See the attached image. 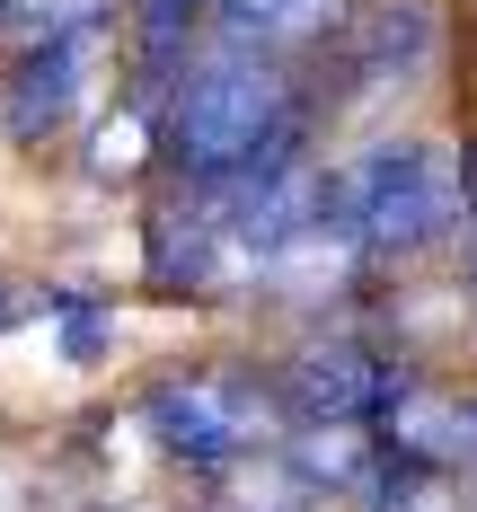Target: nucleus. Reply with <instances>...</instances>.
Here are the masks:
<instances>
[{
	"label": "nucleus",
	"instance_id": "obj_1",
	"mask_svg": "<svg viewBox=\"0 0 477 512\" xmlns=\"http://www.w3.org/2000/svg\"><path fill=\"white\" fill-rule=\"evenodd\" d=\"M292 142H301V89H292L283 53L221 45L177 80L168 159L186 186L221 195V186H248L265 168H292Z\"/></svg>",
	"mask_w": 477,
	"mask_h": 512
},
{
	"label": "nucleus",
	"instance_id": "obj_2",
	"mask_svg": "<svg viewBox=\"0 0 477 512\" xmlns=\"http://www.w3.org/2000/svg\"><path fill=\"white\" fill-rule=\"evenodd\" d=\"M460 195L469 186L451 177V159L433 142H380L336 177V221L363 256H416L451 230Z\"/></svg>",
	"mask_w": 477,
	"mask_h": 512
},
{
	"label": "nucleus",
	"instance_id": "obj_3",
	"mask_svg": "<svg viewBox=\"0 0 477 512\" xmlns=\"http://www.w3.org/2000/svg\"><path fill=\"white\" fill-rule=\"evenodd\" d=\"M151 433L177 468L221 477V468L248 460V442L265 433V398L230 389V380H159L151 389Z\"/></svg>",
	"mask_w": 477,
	"mask_h": 512
},
{
	"label": "nucleus",
	"instance_id": "obj_4",
	"mask_svg": "<svg viewBox=\"0 0 477 512\" xmlns=\"http://www.w3.org/2000/svg\"><path fill=\"white\" fill-rule=\"evenodd\" d=\"M89 53H98V36L18 45L9 80H0V124H9V142H53V133L80 115V98H89Z\"/></svg>",
	"mask_w": 477,
	"mask_h": 512
},
{
	"label": "nucleus",
	"instance_id": "obj_5",
	"mask_svg": "<svg viewBox=\"0 0 477 512\" xmlns=\"http://www.w3.org/2000/svg\"><path fill=\"white\" fill-rule=\"evenodd\" d=\"M292 407L310 415V424H363L371 407H389V371L354 345V336H318L292 354Z\"/></svg>",
	"mask_w": 477,
	"mask_h": 512
},
{
	"label": "nucleus",
	"instance_id": "obj_6",
	"mask_svg": "<svg viewBox=\"0 0 477 512\" xmlns=\"http://www.w3.org/2000/svg\"><path fill=\"white\" fill-rule=\"evenodd\" d=\"M345 45H354V62H363V89L416 80V62H424V9H380L363 36L345 27Z\"/></svg>",
	"mask_w": 477,
	"mask_h": 512
},
{
	"label": "nucleus",
	"instance_id": "obj_7",
	"mask_svg": "<svg viewBox=\"0 0 477 512\" xmlns=\"http://www.w3.org/2000/svg\"><path fill=\"white\" fill-rule=\"evenodd\" d=\"M204 9L212 0H133V62H142V80H168V71L186 62Z\"/></svg>",
	"mask_w": 477,
	"mask_h": 512
},
{
	"label": "nucleus",
	"instance_id": "obj_8",
	"mask_svg": "<svg viewBox=\"0 0 477 512\" xmlns=\"http://www.w3.org/2000/svg\"><path fill=\"white\" fill-rule=\"evenodd\" d=\"M371 512H469L460 504V477L442 460H424V451H398L389 477H380V504Z\"/></svg>",
	"mask_w": 477,
	"mask_h": 512
},
{
	"label": "nucleus",
	"instance_id": "obj_9",
	"mask_svg": "<svg viewBox=\"0 0 477 512\" xmlns=\"http://www.w3.org/2000/svg\"><path fill=\"white\" fill-rule=\"evenodd\" d=\"M98 18H106V0H9L0 36L18 53V45H53V36H98Z\"/></svg>",
	"mask_w": 477,
	"mask_h": 512
},
{
	"label": "nucleus",
	"instance_id": "obj_10",
	"mask_svg": "<svg viewBox=\"0 0 477 512\" xmlns=\"http://www.w3.org/2000/svg\"><path fill=\"white\" fill-rule=\"evenodd\" d=\"M292 460L310 486H363V424H310L292 442Z\"/></svg>",
	"mask_w": 477,
	"mask_h": 512
},
{
	"label": "nucleus",
	"instance_id": "obj_11",
	"mask_svg": "<svg viewBox=\"0 0 477 512\" xmlns=\"http://www.w3.org/2000/svg\"><path fill=\"white\" fill-rule=\"evenodd\" d=\"M460 186H469V221H477V151H469V177H460Z\"/></svg>",
	"mask_w": 477,
	"mask_h": 512
},
{
	"label": "nucleus",
	"instance_id": "obj_12",
	"mask_svg": "<svg viewBox=\"0 0 477 512\" xmlns=\"http://www.w3.org/2000/svg\"><path fill=\"white\" fill-rule=\"evenodd\" d=\"M0 327H9V292H0Z\"/></svg>",
	"mask_w": 477,
	"mask_h": 512
},
{
	"label": "nucleus",
	"instance_id": "obj_13",
	"mask_svg": "<svg viewBox=\"0 0 477 512\" xmlns=\"http://www.w3.org/2000/svg\"><path fill=\"white\" fill-rule=\"evenodd\" d=\"M0 18H9V0H0Z\"/></svg>",
	"mask_w": 477,
	"mask_h": 512
}]
</instances>
